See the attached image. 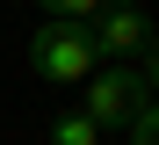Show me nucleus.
<instances>
[{
  "label": "nucleus",
  "mask_w": 159,
  "mask_h": 145,
  "mask_svg": "<svg viewBox=\"0 0 159 145\" xmlns=\"http://www.w3.org/2000/svg\"><path fill=\"white\" fill-rule=\"evenodd\" d=\"M145 102H152V87H145V73H138V65H101V73L80 80V116H87L94 131L130 123Z\"/></svg>",
  "instance_id": "nucleus-1"
},
{
  "label": "nucleus",
  "mask_w": 159,
  "mask_h": 145,
  "mask_svg": "<svg viewBox=\"0 0 159 145\" xmlns=\"http://www.w3.org/2000/svg\"><path fill=\"white\" fill-rule=\"evenodd\" d=\"M29 65H36V80H65V87H80V80L94 73L87 22H36V36H29Z\"/></svg>",
  "instance_id": "nucleus-2"
},
{
  "label": "nucleus",
  "mask_w": 159,
  "mask_h": 145,
  "mask_svg": "<svg viewBox=\"0 0 159 145\" xmlns=\"http://www.w3.org/2000/svg\"><path fill=\"white\" fill-rule=\"evenodd\" d=\"M109 7H138V0H109Z\"/></svg>",
  "instance_id": "nucleus-8"
},
{
  "label": "nucleus",
  "mask_w": 159,
  "mask_h": 145,
  "mask_svg": "<svg viewBox=\"0 0 159 145\" xmlns=\"http://www.w3.org/2000/svg\"><path fill=\"white\" fill-rule=\"evenodd\" d=\"M36 7H51L58 22H87V15H101V0H36Z\"/></svg>",
  "instance_id": "nucleus-6"
},
{
  "label": "nucleus",
  "mask_w": 159,
  "mask_h": 145,
  "mask_svg": "<svg viewBox=\"0 0 159 145\" xmlns=\"http://www.w3.org/2000/svg\"><path fill=\"white\" fill-rule=\"evenodd\" d=\"M87 44H94V51H116V58H123V51H145V15H138V7H101L94 29H87Z\"/></svg>",
  "instance_id": "nucleus-3"
},
{
  "label": "nucleus",
  "mask_w": 159,
  "mask_h": 145,
  "mask_svg": "<svg viewBox=\"0 0 159 145\" xmlns=\"http://www.w3.org/2000/svg\"><path fill=\"white\" fill-rule=\"evenodd\" d=\"M123 131H130V145H159V102H145V109L130 116Z\"/></svg>",
  "instance_id": "nucleus-5"
},
{
  "label": "nucleus",
  "mask_w": 159,
  "mask_h": 145,
  "mask_svg": "<svg viewBox=\"0 0 159 145\" xmlns=\"http://www.w3.org/2000/svg\"><path fill=\"white\" fill-rule=\"evenodd\" d=\"M145 87H152V102H159V36H152V65H145Z\"/></svg>",
  "instance_id": "nucleus-7"
},
{
  "label": "nucleus",
  "mask_w": 159,
  "mask_h": 145,
  "mask_svg": "<svg viewBox=\"0 0 159 145\" xmlns=\"http://www.w3.org/2000/svg\"><path fill=\"white\" fill-rule=\"evenodd\" d=\"M51 145H94V123H87V116H58V123H51Z\"/></svg>",
  "instance_id": "nucleus-4"
}]
</instances>
